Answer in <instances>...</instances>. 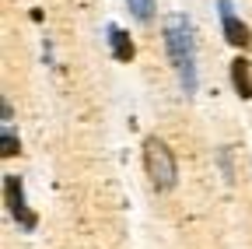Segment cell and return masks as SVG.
<instances>
[{
	"mask_svg": "<svg viewBox=\"0 0 252 249\" xmlns=\"http://www.w3.org/2000/svg\"><path fill=\"white\" fill-rule=\"evenodd\" d=\"M217 14H220V28H224V39H228L235 49H249V46H252V32H249V25L235 14L231 0H220V4H217Z\"/></svg>",
	"mask_w": 252,
	"mask_h": 249,
	"instance_id": "obj_4",
	"label": "cell"
},
{
	"mask_svg": "<svg viewBox=\"0 0 252 249\" xmlns=\"http://www.w3.org/2000/svg\"><path fill=\"white\" fill-rule=\"evenodd\" d=\"M109 49H112V56L119 60V64H130L133 53H137V46H133L130 32H123L119 25H109Z\"/></svg>",
	"mask_w": 252,
	"mask_h": 249,
	"instance_id": "obj_5",
	"label": "cell"
},
{
	"mask_svg": "<svg viewBox=\"0 0 252 249\" xmlns=\"http://www.w3.org/2000/svg\"><path fill=\"white\" fill-rule=\"evenodd\" d=\"M0 144H4V147H0L4 158H14V154L21 151V141L14 137V127H11V123H4V130H0Z\"/></svg>",
	"mask_w": 252,
	"mask_h": 249,
	"instance_id": "obj_7",
	"label": "cell"
},
{
	"mask_svg": "<svg viewBox=\"0 0 252 249\" xmlns=\"http://www.w3.org/2000/svg\"><path fill=\"white\" fill-rule=\"evenodd\" d=\"M165 49L175 67V77L182 84L186 95H193L200 77H196V42H193V28H189L186 14H168L165 18Z\"/></svg>",
	"mask_w": 252,
	"mask_h": 249,
	"instance_id": "obj_1",
	"label": "cell"
},
{
	"mask_svg": "<svg viewBox=\"0 0 252 249\" xmlns=\"http://www.w3.org/2000/svg\"><path fill=\"white\" fill-rule=\"evenodd\" d=\"M231 84H235V95L238 99H252V67H249V60L245 56H238V60H231Z\"/></svg>",
	"mask_w": 252,
	"mask_h": 249,
	"instance_id": "obj_6",
	"label": "cell"
},
{
	"mask_svg": "<svg viewBox=\"0 0 252 249\" xmlns=\"http://www.w3.org/2000/svg\"><path fill=\"white\" fill-rule=\"evenodd\" d=\"M144 172L151 176V186H154L158 193L175 190V182H179V162H175L172 147L161 137H147L144 141Z\"/></svg>",
	"mask_w": 252,
	"mask_h": 249,
	"instance_id": "obj_2",
	"label": "cell"
},
{
	"mask_svg": "<svg viewBox=\"0 0 252 249\" xmlns=\"http://www.w3.org/2000/svg\"><path fill=\"white\" fill-rule=\"evenodd\" d=\"M217 162H220V172H224V179L231 182V179H235V169H231V147H220V151H217Z\"/></svg>",
	"mask_w": 252,
	"mask_h": 249,
	"instance_id": "obj_9",
	"label": "cell"
},
{
	"mask_svg": "<svg viewBox=\"0 0 252 249\" xmlns=\"http://www.w3.org/2000/svg\"><path fill=\"white\" fill-rule=\"evenodd\" d=\"M126 7H130V14H133L140 25H147V21L154 18V0H126Z\"/></svg>",
	"mask_w": 252,
	"mask_h": 249,
	"instance_id": "obj_8",
	"label": "cell"
},
{
	"mask_svg": "<svg viewBox=\"0 0 252 249\" xmlns=\"http://www.w3.org/2000/svg\"><path fill=\"white\" fill-rule=\"evenodd\" d=\"M4 200H7L11 217H14L25 232H35V228H39V214L32 211L28 200H25V182H21V176H4Z\"/></svg>",
	"mask_w": 252,
	"mask_h": 249,
	"instance_id": "obj_3",
	"label": "cell"
}]
</instances>
